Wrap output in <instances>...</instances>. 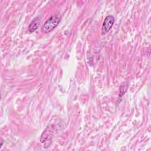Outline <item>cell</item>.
I'll return each mask as SVG.
<instances>
[{
	"instance_id": "obj_2",
	"label": "cell",
	"mask_w": 151,
	"mask_h": 151,
	"mask_svg": "<svg viewBox=\"0 0 151 151\" xmlns=\"http://www.w3.org/2000/svg\"><path fill=\"white\" fill-rule=\"evenodd\" d=\"M114 22V18L113 16L112 15L107 16L105 18L103 23V25L101 28L102 34H106L107 32H108L113 27Z\"/></svg>"
},
{
	"instance_id": "obj_1",
	"label": "cell",
	"mask_w": 151,
	"mask_h": 151,
	"mask_svg": "<svg viewBox=\"0 0 151 151\" xmlns=\"http://www.w3.org/2000/svg\"><path fill=\"white\" fill-rule=\"evenodd\" d=\"M60 21V17L54 15L50 17L44 24L43 30L45 32H50L53 30Z\"/></svg>"
},
{
	"instance_id": "obj_4",
	"label": "cell",
	"mask_w": 151,
	"mask_h": 151,
	"mask_svg": "<svg viewBox=\"0 0 151 151\" xmlns=\"http://www.w3.org/2000/svg\"><path fill=\"white\" fill-rule=\"evenodd\" d=\"M40 24V19L39 18L37 17L35 18L30 23L29 27H28V31L29 32H34L37 29V28L39 27Z\"/></svg>"
},
{
	"instance_id": "obj_5",
	"label": "cell",
	"mask_w": 151,
	"mask_h": 151,
	"mask_svg": "<svg viewBox=\"0 0 151 151\" xmlns=\"http://www.w3.org/2000/svg\"><path fill=\"white\" fill-rule=\"evenodd\" d=\"M129 87V82L125 81L123 83L120 87V93H119V97H122L124 94L127 91V88Z\"/></svg>"
},
{
	"instance_id": "obj_3",
	"label": "cell",
	"mask_w": 151,
	"mask_h": 151,
	"mask_svg": "<svg viewBox=\"0 0 151 151\" xmlns=\"http://www.w3.org/2000/svg\"><path fill=\"white\" fill-rule=\"evenodd\" d=\"M51 134L49 130V128L47 127L41 135V139H40L41 142L42 143H44V145H45V143H48V142H50L51 138Z\"/></svg>"
}]
</instances>
